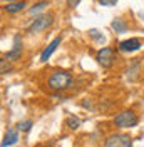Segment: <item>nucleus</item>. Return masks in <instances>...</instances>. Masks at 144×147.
<instances>
[{
  "mask_svg": "<svg viewBox=\"0 0 144 147\" xmlns=\"http://www.w3.org/2000/svg\"><path fill=\"white\" fill-rule=\"evenodd\" d=\"M72 84V74L67 70H55L49 77V87L52 90H65Z\"/></svg>",
  "mask_w": 144,
  "mask_h": 147,
  "instance_id": "nucleus-1",
  "label": "nucleus"
},
{
  "mask_svg": "<svg viewBox=\"0 0 144 147\" xmlns=\"http://www.w3.org/2000/svg\"><path fill=\"white\" fill-rule=\"evenodd\" d=\"M65 125L71 129V130H77V129L81 127V119L75 117V115H69V117L65 119Z\"/></svg>",
  "mask_w": 144,
  "mask_h": 147,
  "instance_id": "nucleus-13",
  "label": "nucleus"
},
{
  "mask_svg": "<svg viewBox=\"0 0 144 147\" xmlns=\"http://www.w3.org/2000/svg\"><path fill=\"white\" fill-rule=\"evenodd\" d=\"M111 27H112V30H114L116 34H126L127 28H129V25H127V22L124 20V18L117 17V18H114V20H112Z\"/></svg>",
  "mask_w": 144,
  "mask_h": 147,
  "instance_id": "nucleus-11",
  "label": "nucleus"
},
{
  "mask_svg": "<svg viewBox=\"0 0 144 147\" xmlns=\"http://www.w3.org/2000/svg\"><path fill=\"white\" fill-rule=\"evenodd\" d=\"M96 60L104 69H109L111 65L114 64V49L112 47H102V49H99L97 54H96Z\"/></svg>",
  "mask_w": 144,
  "mask_h": 147,
  "instance_id": "nucleus-4",
  "label": "nucleus"
},
{
  "mask_svg": "<svg viewBox=\"0 0 144 147\" xmlns=\"http://www.w3.org/2000/svg\"><path fill=\"white\" fill-rule=\"evenodd\" d=\"M54 24V13H44V15H39L35 17V20H32V24L29 25L25 30L27 34H39V32H44Z\"/></svg>",
  "mask_w": 144,
  "mask_h": 147,
  "instance_id": "nucleus-2",
  "label": "nucleus"
},
{
  "mask_svg": "<svg viewBox=\"0 0 144 147\" xmlns=\"http://www.w3.org/2000/svg\"><path fill=\"white\" fill-rule=\"evenodd\" d=\"M32 125H34V122H32V120H24V122H18L17 129L20 130V132H29V130L32 129Z\"/></svg>",
  "mask_w": 144,
  "mask_h": 147,
  "instance_id": "nucleus-16",
  "label": "nucleus"
},
{
  "mask_svg": "<svg viewBox=\"0 0 144 147\" xmlns=\"http://www.w3.org/2000/svg\"><path fill=\"white\" fill-rule=\"evenodd\" d=\"M114 124L119 129H131L139 124V119H137V115L132 110H122L114 117Z\"/></svg>",
  "mask_w": 144,
  "mask_h": 147,
  "instance_id": "nucleus-3",
  "label": "nucleus"
},
{
  "mask_svg": "<svg viewBox=\"0 0 144 147\" xmlns=\"http://www.w3.org/2000/svg\"><path fill=\"white\" fill-rule=\"evenodd\" d=\"M60 42H62V38H60V37H55L54 40L42 50V54H40V62H47V60L52 57V54L57 50V47L60 45Z\"/></svg>",
  "mask_w": 144,
  "mask_h": 147,
  "instance_id": "nucleus-8",
  "label": "nucleus"
},
{
  "mask_svg": "<svg viewBox=\"0 0 144 147\" xmlns=\"http://www.w3.org/2000/svg\"><path fill=\"white\" fill-rule=\"evenodd\" d=\"M65 2H67V7H69V9H75V7L81 3V0H65Z\"/></svg>",
  "mask_w": 144,
  "mask_h": 147,
  "instance_id": "nucleus-19",
  "label": "nucleus"
},
{
  "mask_svg": "<svg viewBox=\"0 0 144 147\" xmlns=\"http://www.w3.org/2000/svg\"><path fill=\"white\" fill-rule=\"evenodd\" d=\"M22 50H24V40H22V35L20 34H15L14 35V45H12V50H9L5 54V59L10 60V62H17L18 59L22 57Z\"/></svg>",
  "mask_w": 144,
  "mask_h": 147,
  "instance_id": "nucleus-6",
  "label": "nucleus"
},
{
  "mask_svg": "<svg viewBox=\"0 0 144 147\" xmlns=\"http://www.w3.org/2000/svg\"><path fill=\"white\" fill-rule=\"evenodd\" d=\"M5 2H9V3H10V2H17V0H5Z\"/></svg>",
  "mask_w": 144,
  "mask_h": 147,
  "instance_id": "nucleus-21",
  "label": "nucleus"
},
{
  "mask_svg": "<svg viewBox=\"0 0 144 147\" xmlns=\"http://www.w3.org/2000/svg\"><path fill=\"white\" fill-rule=\"evenodd\" d=\"M143 47V42L139 40V38H127V40H122V42H119V50L121 52H136V50H139Z\"/></svg>",
  "mask_w": 144,
  "mask_h": 147,
  "instance_id": "nucleus-7",
  "label": "nucleus"
},
{
  "mask_svg": "<svg viewBox=\"0 0 144 147\" xmlns=\"http://www.w3.org/2000/svg\"><path fill=\"white\" fill-rule=\"evenodd\" d=\"M82 105H84L86 109H92V104H90V100H89V99H86V100L82 102Z\"/></svg>",
  "mask_w": 144,
  "mask_h": 147,
  "instance_id": "nucleus-20",
  "label": "nucleus"
},
{
  "mask_svg": "<svg viewBox=\"0 0 144 147\" xmlns=\"http://www.w3.org/2000/svg\"><path fill=\"white\" fill-rule=\"evenodd\" d=\"M137 72H139V62H134L132 69H129V70H127V79L134 80V79H136V75H137Z\"/></svg>",
  "mask_w": 144,
  "mask_h": 147,
  "instance_id": "nucleus-17",
  "label": "nucleus"
},
{
  "mask_svg": "<svg viewBox=\"0 0 144 147\" xmlns=\"http://www.w3.org/2000/svg\"><path fill=\"white\" fill-rule=\"evenodd\" d=\"M14 70V67H12V62L7 60L5 57H0V75H3V74H9Z\"/></svg>",
  "mask_w": 144,
  "mask_h": 147,
  "instance_id": "nucleus-14",
  "label": "nucleus"
},
{
  "mask_svg": "<svg viewBox=\"0 0 144 147\" xmlns=\"http://www.w3.org/2000/svg\"><path fill=\"white\" fill-rule=\"evenodd\" d=\"M99 5H102V7H114L117 3V0H96Z\"/></svg>",
  "mask_w": 144,
  "mask_h": 147,
  "instance_id": "nucleus-18",
  "label": "nucleus"
},
{
  "mask_svg": "<svg viewBox=\"0 0 144 147\" xmlns=\"http://www.w3.org/2000/svg\"><path fill=\"white\" fill-rule=\"evenodd\" d=\"M106 147H132V139L127 134H112L106 139Z\"/></svg>",
  "mask_w": 144,
  "mask_h": 147,
  "instance_id": "nucleus-5",
  "label": "nucleus"
},
{
  "mask_svg": "<svg viewBox=\"0 0 144 147\" xmlns=\"http://www.w3.org/2000/svg\"><path fill=\"white\" fill-rule=\"evenodd\" d=\"M17 140H18V132L15 129H9L3 136V140H2L0 147H10L14 144H17Z\"/></svg>",
  "mask_w": 144,
  "mask_h": 147,
  "instance_id": "nucleus-9",
  "label": "nucleus"
},
{
  "mask_svg": "<svg viewBox=\"0 0 144 147\" xmlns=\"http://www.w3.org/2000/svg\"><path fill=\"white\" fill-rule=\"evenodd\" d=\"M89 37L92 38V40H96V42H101V44H102V42H106V37L102 35L97 28H90V30H89Z\"/></svg>",
  "mask_w": 144,
  "mask_h": 147,
  "instance_id": "nucleus-15",
  "label": "nucleus"
},
{
  "mask_svg": "<svg viewBox=\"0 0 144 147\" xmlns=\"http://www.w3.org/2000/svg\"><path fill=\"white\" fill-rule=\"evenodd\" d=\"M45 7H49V2H45V0H39V2H37L32 9H29V13H30V15H35V17H39V13H40Z\"/></svg>",
  "mask_w": 144,
  "mask_h": 147,
  "instance_id": "nucleus-12",
  "label": "nucleus"
},
{
  "mask_svg": "<svg viewBox=\"0 0 144 147\" xmlns=\"http://www.w3.org/2000/svg\"><path fill=\"white\" fill-rule=\"evenodd\" d=\"M25 7H27L25 0H17V2H10L7 5H3V10L9 12V13H17V12H22Z\"/></svg>",
  "mask_w": 144,
  "mask_h": 147,
  "instance_id": "nucleus-10",
  "label": "nucleus"
}]
</instances>
